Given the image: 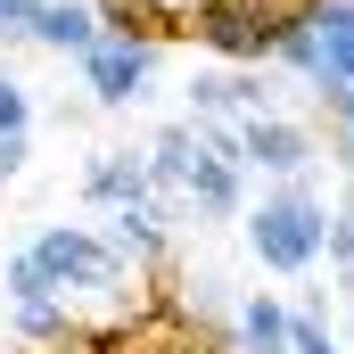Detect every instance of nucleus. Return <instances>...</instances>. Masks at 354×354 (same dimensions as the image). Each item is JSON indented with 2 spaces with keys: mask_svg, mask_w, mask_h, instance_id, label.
Returning <instances> with one entry per match:
<instances>
[{
  "mask_svg": "<svg viewBox=\"0 0 354 354\" xmlns=\"http://www.w3.org/2000/svg\"><path fill=\"white\" fill-rule=\"evenodd\" d=\"M25 264L41 272V288L75 313V305H132V264L99 239V231H83V223H41L33 231V248H25Z\"/></svg>",
  "mask_w": 354,
  "mask_h": 354,
  "instance_id": "nucleus-1",
  "label": "nucleus"
},
{
  "mask_svg": "<svg viewBox=\"0 0 354 354\" xmlns=\"http://www.w3.org/2000/svg\"><path fill=\"white\" fill-rule=\"evenodd\" d=\"M248 248H256V264L264 272H313L322 264V231H330V206L313 198V174L305 181H272L264 198H248Z\"/></svg>",
  "mask_w": 354,
  "mask_h": 354,
  "instance_id": "nucleus-2",
  "label": "nucleus"
},
{
  "mask_svg": "<svg viewBox=\"0 0 354 354\" xmlns=\"http://www.w3.org/2000/svg\"><path fill=\"white\" fill-rule=\"evenodd\" d=\"M231 132H239V165L264 181H305L322 165V132L297 124V115H239Z\"/></svg>",
  "mask_w": 354,
  "mask_h": 354,
  "instance_id": "nucleus-3",
  "label": "nucleus"
},
{
  "mask_svg": "<svg viewBox=\"0 0 354 354\" xmlns=\"http://www.w3.org/2000/svg\"><path fill=\"white\" fill-rule=\"evenodd\" d=\"M189 33L214 58H231V66H264L272 41H280V25L264 17V0H198L189 8Z\"/></svg>",
  "mask_w": 354,
  "mask_h": 354,
  "instance_id": "nucleus-4",
  "label": "nucleus"
},
{
  "mask_svg": "<svg viewBox=\"0 0 354 354\" xmlns=\"http://www.w3.org/2000/svg\"><path fill=\"white\" fill-rule=\"evenodd\" d=\"M75 66H83L91 107H140L149 83H157V41H107V33H99Z\"/></svg>",
  "mask_w": 354,
  "mask_h": 354,
  "instance_id": "nucleus-5",
  "label": "nucleus"
},
{
  "mask_svg": "<svg viewBox=\"0 0 354 354\" xmlns=\"http://www.w3.org/2000/svg\"><path fill=\"white\" fill-rule=\"evenodd\" d=\"M198 140V132H189ZM181 198H189V214H206V223H231V214H248V165L239 157H189V181H181Z\"/></svg>",
  "mask_w": 354,
  "mask_h": 354,
  "instance_id": "nucleus-6",
  "label": "nucleus"
},
{
  "mask_svg": "<svg viewBox=\"0 0 354 354\" xmlns=\"http://www.w3.org/2000/svg\"><path fill=\"white\" fill-rule=\"evenodd\" d=\"M124 264H157L165 248H174V206L165 198H132V206H115L107 214V231H99Z\"/></svg>",
  "mask_w": 354,
  "mask_h": 354,
  "instance_id": "nucleus-7",
  "label": "nucleus"
},
{
  "mask_svg": "<svg viewBox=\"0 0 354 354\" xmlns=\"http://www.w3.org/2000/svg\"><path fill=\"white\" fill-rule=\"evenodd\" d=\"M313 91L322 83H338V91H354V0H322L313 8Z\"/></svg>",
  "mask_w": 354,
  "mask_h": 354,
  "instance_id": "nucleus-8",
  "label": "nucleus"
},
{
  "mask_svg": "<svg viewBox=\"0 0 354 354\" xmlns=\"http://www.w3.org/2000/svg\"><path fill=\"white\" fill-rule=\"evenodd\" d=\"M231 354H288V297H239L231 305Z\"/></svg>",
  "mask_w": 354,
  "mask_h": 354,
  "instance_id": "nucleus-9",
  "label": "nucleus"
},
{
  "mask_svg": "<svg viewBox=\"0 0 354 354\" xmlns=\"http://www.w3.org/2000/svg\"><path fill=\"white\" fill-rule=\"evenodd\" d=\"M83 198L99 214H115V206H132V198H149V174H140V157L132 149H99L83 165Z\"/></svg>",
  "mask_w": 354,
  "mask_h": 354,
  "instance_id": "nucleus-10",
  "label": "nucleus"
},
{
  "mask_svg": "<svg viewBox=\"0 0 354 354\" xmlns=\"http://www.w3.org/2000/svg\"><path fill=\"white\" fill-rule=\"evenodd\" d=\"M33 41H41V50H66V58H83L91 41H99L91 0H33Z\"/></svg>",
  "mask_w": 354,
  "mask_h": 354,
  "instance_id": "nucleus-11",
  "label": "nucleus"
},
{
  "mask_svg": "<svg viewBox=\"0 0 354 354\" xmlns=\"http://www.w3.org/2000/svg\"><path fill=\"white\" fill-rule=\"evenodd\" d=\"M189 157H198V140H189V124H165L149 149H140V174H149V198H181V181H189Z\"/></svg>",
  "mask_w": 354,
  "mask_h": 354,
  "instance_id": "nucleus-12",
  "label": "nucleus"
},
{
  "mask_svg": "<svg viewBox=\"0 0 354 354\" xmlns=\"http://www.w3.org/2000/svg\"><path fill=\"white\" fill-rule=\"evenodd\" d=\"M8 330H17V338H25V346H75V338H83V322H75V313H66V305H58V297H33V305H8Z\"/></svg>",
  "mask_w": 354,
  "mask_h": 354,
  "instance_id": "nucleus-13",
  "label": "nucleus"
},
{
  "mask_svg": "<svg viewBox=\"0 0 354 354\" xmlns=\"http://www.w3.org/2000/svg\"><path fill=\"white\" fill-rule=\"evenodd\" d=\"M313 99H322V124H330V140H322V157H330V165H338V174L354 181V91L322 83Z\"/></svg>",
  "mask_w": 354,
  "mask_h": 354,
  "instance_id": "nucleus-14",
  "label": "nucleus"
},
{
  "mask_svg": "<svg viewBox=\"0 0 354 354\" xmlns=\"http://www.w3.org/2000/svg\"><path fill=\"white\" fill-rule=\"evenodd\" d=\"M288 354H346L338 338H330L322 305H288Z\"/></svg>",
  "mask_w": 354,
  "mask_h": 354,
  "instance_id": "nucleus-15",
  "label": "nucleus"
},
{
  "mask_svg": "<svg viewBox=\"0 0 354 354\" xmlns=\"http://www.w3.org/2000/svg\"><path fill=\"white\" fill-rule=\"evenodd\" d=\"M322 256H330V272H338V288H354V214H330Z\"/></svg>",
  "mask_w": 354,
  "mask_h": 354,
  "instance_id": "nucleus-16",
  "label": "nucleus"
},
{
  "mask_svg": "<svg viewBox=\"0 0 354 354\" xmlns=\"http://www.w3.org/2000/svg\"><path fill=\"white\" fill-rule=\"evenodd\" d=\"M8 132H33V91L17 83V75H0V140Z\"/></svg>",
  "mask_w": 354,
  "mask_h": 354,
  "instance_id": "nucleus-17",
  "label": "nucleus"
},
{
  "mask_svg": "<svg viewBox=\"0 0 354 354\" xmlns=\"http://www.w3.org/2000/svg\"><path fill=\"white\" fill-rule=\"evenodd\" d=\"M132 354H223V346H206V338H189V330H157V338H140Z\"/></svg>",
  "mask_w": 354,
  "mask_h": 354,
  "instance_id": "nucleus-18",
  "label": "nucleus"
},
{
  "mask_svg": "<svg viewBox=\"0 0 354 354\" xmlns=\"http://www.w3.org/2000/svg\"><path fill=\"white\" fill-rule=\"evenodd\" d=\"M0 41H33V0H0Z\"/></svg>",
  "mask_w": 354,
  "mask_h": 354,
  "instance_id": "nucleus-19",
  "label": "nucleus"
},
{
  "mask_svg": "<svg viewBox=\"0 0 354 354\" xmlns=\"http://www.w3.org/2000/svg\"><path fill=\"white\" fill-rule=\"evenodd\" d=\"M149 8H157V17H165V25H174V33H181V17H189L198 0H149Z\"/></svg>",
  "mask_w": 354,
  "mask_h": 354,
  "instance_id": "nucleus-20",
  "label": "nucleus"
},
{
  "mask_svg": "<svg viewBox=\"0 0 354 354\" xmlns=\"http://www.w3.org/2000/svg\"><path fill=\"white\" fill-rule=\"evenodd\" d=\"M338 214H354V181H346V206H338Z\"/></svg>",
  "mask_w": 354,
  "mask_h": 354,
  "instance_id": "nucleus-21",
  "label": "nucleus"
},
{
  "mask_svg": "<svg viewBox=\"0 0 354 354\" xmlns=\"http://www.w3.org/2000/svg\"><path fill=\"white\" fill-rule=\"evenodd\" d=\"M50 354H83V346H50Z\"/></svg>",
  "mask_w": 354,
  "mask_h": 354,
  "instance_id": "nucleus-22",
  "label": "nucleus"
},
{
  "mask_svg": "<svg viewBox=\"0 0 354 354\" xmlns=\"http://www.w3.org/2000/svg\"><path fill=\"white\" fill-rule=\"evenodd\" d=\"M346 354H354V338H346Z\"/></svg>",
  "mask_w": 354,
  "mask_h": 354,
  "instance_id": "nucleus-23",
  "label": "nucleus"
}]
</instances>
